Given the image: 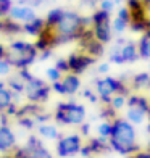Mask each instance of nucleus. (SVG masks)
Returning a JSON list of instances; mask_svg holds the SVG:
<instances>
[{
  "mask_svg": "<svg viewBox=\"0 0 150 158\" xmlns=\"http://www.w3.org/2000/svg\"><path fill=\"white\" fill-rule=\"evenodd\" d=\"M94 84H95V92H97L102 105H110L111 97L116 94L126 95V97H129L132 94V89L127 82L121 81L119 77H113L108 74L97 77Z\"/></svg>",
  "mask_w": 150,
  "mask_h": 158,
  "instance_id": "obj_3",
  "label": "nucleus"
},
{
  "mask_svg": "<svg viewBox=\"0 0 150 158\" xmlns=\"http://www.w3.org/2000/svg\"><path fill=\"white\" fill-rule=\"evenodd\" d=\"M121 52H123V56H124L126 63H135L137 60H140L137 42H134V40H127L126 44L121 47Z\"/></svg>",
  "mask_w": 150,
  "mask_h": 158,
  "instance_id": "obj_18",
  "label": "nucleus"
},
{
  "mask_svg": "<svg viewBox=\"0 0 150 158\" xmlns=\"http://www.w3.org/2000/svg\"><path fill=\"white\" fill-rule=\"evenodd\" d=\"M82 97H84V98H87L90 103H98V102H100V98H98V95H97V92H94L92 89H84V90H82Z\"/></svg>",
  "mask_w": 150,
  "mask_h": 158,
  "instance_id": "obj_30",
  "label": "nucleus"
},
{
  "mask_svg": "<svg viewBox=\"0 0 150 158\" xmlns=\"http://www.w3.org/2000/svg\"><path fill=\"white\" fill-rule=\"evenodd\" d=\"M121 47H123V45L113 44V47L108 50V61L111 64H118V66H119V64H126L123 52H121Z\"/></svg>",
  "mask_w": 150,
  "mask_h": 158,
  "instance_id": "obj_24",
  "label": "nucleus"
},
{
  "mask_svg": "<svg viewBox=\"0 0 150 158\" xmlns=\"http://www.w3.org/2000/svg\"><path fill=\"white\" fill-rule=\"evenodd\" d=\"M110 66H111V63L110 61H102L97 66V73L100 76H106V73H110Z\"/></svg>",
  "mask_w": 150,
  "mask_h": 158,
  "instance_id": "obj_36",
  "label": "nucleus"
},
{
  "mask_svg": "<svg viewBox=\"0 0 150 158\" xmlns=\"http://www.w3.org/2000/svg\"><path fill=\"white\" fill-rule=\"evenodd\" d=\"M98 118L106 119V121H113L115 118H118V111L113 110L110 105H102V108H100V111H98Z\"/></svg>",
  "mask_w": 150,
  "mask_h": 158,
  "instance_id": "obj_28",
  "label": "nucleus"
},
{
  "mask_svg": "<svg viewBox=\"0 0 150 158\" xmlns=\"http://www.w3.org/2000/svg\"><path fill=\"white\" fill-rule=\"evenodd\" d=\"M81 156L82 158H90V156H94V153H92V150H90V147L87 145V143H84L82 145V148H81Z\"/></svg>",
  "mask_w": 150,
  "mask_h": 158,
  "instance_id": "obj_40",
  "label": "nucleus"
},
{
  "mask_svg": "<svg viewBox=\"0 0 150 158\" xmlns=\"http://www.w3.org/2000/svg\"><path fill=\"white\" fill-rule=\"evenodd\" d=\"M147 148H148V150H150V142H148V145H147Z\"/></svg>",
  "mask_w": 150,
  "mask_h": 158,
  "instance_id": "obj_49",
  "label": "nucleus"
},
{
  "mask_svg": "<svg viewBox=\"0 0 150 158\" xmlns=\"http://www.w3.org/2000/svg\"><path fill=\"white\" fill-rule=\"evenodd\" d=\"M37 131H39V135L44 139H48V140H58L61 135H60V131L55 124H48V123H44V124H39L37 126Z\"/></svg>",
  "mask_w": 150,
  "mask_h": 158,
  "instance_id": "obj_20",
  "label": "nucleus"
},
{
  "mask_svg": "<svg viewBox=\"0 0 150 158\" xmlns=\"http://www.w3.org/2000/svg\"><path fill=\"white\" fill-rule=\"evenodd\" d=\"M11 10V0H0V16L10 13Z\"/></svg>",
  "mask_w": 150,
  "mask_h": 158,
  "instance_id": "obj_35",
  "label": "nucleus"
},
{
  "mask_svg": "<svg viewBox=\"0 0 150 158\" xmlns=\"http://www.w3.org/2000/svg\"><path fill=\"white\" fill-rule=\"evenodd\" d=\"M147 116H148V111L144 110L142 106H137V105H127V106H126L124 118L129 121V123H132L134 126L142 124V123L147 119Z\"/></svg>",
  "mask_w": 150,
  "mask_h": 158,
  "instance_id": "obj_14",
  "label": "nucleus"
},
{
  "mask_svg": "<svg viewBox=\"0 0 150 158\" xmlns=\"http://www.w3.org/2000/svg\"><path fill=\"white\" fill-rule=\"evenodd\" d=\"M5 55H6V52H5V47L0 44V60L2 58H5Z\"/></svg>",
  "mask_w": 150,
  "mask_h": 158,
  "instance_id": "obj_45",
  "label": "nucleus"
},
{
  "mask_svg": "<svg viewBox=\"0 0 150 158\" xmlns=\"http://www.w3.org/2000/svg\"><path fill=\"white\" fill-rule=\"evenodd\" d=\"M116 5H121V3H126V0H115Z\"/></svg>",
  "mask_w": 150,
  "mask_h": 158,
  "instance_id": "obj_47",
  "label": "nucleus"
},
{
  "mask_svg": "<svg viewBox=\"0 0 150 158\" xmlns=\"http://www.w3.org/2000/svg\"><path fill=\"white\" fill-rule=\"evenodd\" d=\"M124 158H135L134 155H127V156H124Z\"/></svg>",
  "mask_w": 150,
  "mask_h": 158,
  "instance_id": "obj_48",
  "label": "nucleus"
},
{
  "mask_svg": "<svg viewBox=\"0 0 150 158\" xmlns=\"http://www.w3.org/2000/svg\"><path fill=\"white\" fill-rule=\"evenodd\" d=\"M85 116H87L85 106L82 103L74 102V100L58 103L53 114L55 121L61 126H81L85 121Z\"/></svg>",
  "mask_w": 150,
  "mask_h": 158,
  "instance_id": "obj_5",
  "label": "nucleus"
},
{
  "mask_svg": "<svg viewBox=\"0 0 150 158\" xmlns=\"http://www.w3.org/2000/svg\"><path fill=\"white\" fill-rule=\"evenodd\" d=\"M61 82H63V87H65V94L66 95H74L81 89V77L77 74H74V73L63 74Z\"/></svg>",
  "mask_w": 150,
  "mask_h": 158,
  "instance_id": "obj_15",
  "label": "nucleus"
},
{
  "mask_svg": "<svg viewBox=\"0 0 150 158\" xmlns=\"http://www.w3.org/2000/svg\"><path fill=\"white\" fill-rule=\"evenodd\" d=\"M84 145L82 142V135L81 134H68V135H61L56 140V155L60 158H68V156H74L81 152V148Z\"/></svg>",
  "mask_w": 150,
  "mask_h": 158,
  "instance_id": "obj_9",
  "label": "nucleus"
},
{
  "mask_svg": "<svg viewBox=\"0 0 150 158\" xmlns=\"http://www.w3.org/2000/svg\"><path fill=\"white\" fill-rule=\"evenodd\" d=\"M6 60L11 63V66H15L18 69L27 68L35 61V58L39 56V50L35 47V44L24 40H15L11 42L10 50L6 52Z\"/></svg>",
  "mask_w": 150,
  "mask_h": 158,
  "instance_id": "obj_4",
  "label": "nucleus"
},
{
  "mask_svg": "<svg viewBox=\"0 0 150 158\" xmlns=\"http://www.w3.org/2000/svg\"><path fill=\"white\" fill-rule=\"evenodd\" d=\"M137 47H139L140 60H150V31L140 34V37L137 40Z\"/></svg>",
  "mask_w": 150,
  "mask_h": 158,
  "instance_id": "obj_21",
  "label": "nucleus"
},
{
  "mask_svg": "<svg viewBox=\"0 0 150 158\" xmlns=\"http://www.w3.org/2000/svg\"><path fill=\"white\" fill-rule=\"evenodd\" d=\"M47 2H50V0H47Z\"/></svg>",
  "mask_w": 150,
  "mask_h": 158,
  "instance_id": "obj_51",
  "label": "nucleus"
},
{
  "mask_svg": "<svg viewBox=\"0 0 150 158\" xmlns=\"http://www.w3.org/2000/svg\"><path fill=\"white\" fill-rule=\"evenodd\" d=\"M15 158H53V155L50 153L47 147H44V143L39 137L31 135L26 145L15 152Z\"/></svg>",
  "mask_w": 150,
  "mask_h": 158,
  "instance_id": "obj_8",
  "label": "nucleus"
},
{
  "mask_svg": "<svg viewBox=\"0 0 150 158\" xmlns=\"http://www.w3.org/2000/svg\"><path fill=\"white\" fill-rule=\"evenodd\" d=\"M111 13L105 11V10H95L94 13L90 15L92 19V24H90V29L94 32V37L102 42V44H110L115 37L113 34V27H111Z\"/></svg>",
  "mask_w": 150,
  "mask_h": 158,
  "instance_id": "obj_6",
  "label": "nucleus"
},
{
  "mask_svg": "<svg viewBox=\"0 0 150 158\" xmlns=\"http://www.w3.org/2000/svg\"><path fill=\"white\" fill-rule=\"evenodd\" d=\"M92 19L90 16H81L76 11H65L61 21L55 27L56 32V45L66 44V42H73L81 37V34L90 27Z\"/></svg>",
  "mask_w": 150,
  "mask_h": 158,
  "instance_id": "obj_2",
  "label": "nucleus"
},
{
  "mask_svg": "<svg viewBox=\"0 0 150 158\" xmlns=\"http://www.w3.org/2000/svg\"><path fill=\"white\" fill-rule=\"evenodd\" d=\"M63 15H65V10H63V8H52V10L47 13V16H45V24H47V27H52V29H55L56 24L61 21Z\"/></svg>",
  "mask_w": 150,
  "mask_h": 158,
  "instance_id": "obj_23",
  "label": "nucleus"
},
{
  "mask_svg": "<svg viewBox=\"0 0 150 158\" xmlns=\"http://www.w3.org/2000/svg\"><path fill=\"white\" fill-rule=\"evenodd\" d=\"M110 106L113 110L116 111H121L123 108H126L127 106V97L126 95H121V94H116L111 97V102H110Z\"/></svg>",
  "mask_w": 150,
  "mask_h": 158,
  "instance_id": "obj_27",
  "label": "nucleus"
},
{
  "mask_svg": "<svg viewBox=\"0 0 150 158\" xmlns=\"http://www.w3.org/2000/svg\"><path fill=\"white\" fill-rule=\"evenodd\" d=\"M5 113L8 114V116H10V114H16V113H18V108L15 106V103H11V105L8 106V108L5 110Z\"/></svg>",
  "mask_w": 150,
  "mask_h": 158,
  "instance_id": "obj_43",
  "label": "nucleus"
},
{
  "mask_svg": "<svg viewBox=\"0 0 150 158\" xmlns=\"http://www.w3.org/2000/svg\"><path fill=\"white\" fill-rule=\"evenodd\" d=\"M129 85L134 92L150 90V71H139L131 76Z\"/></svg>",
  "mask_w": 150,
  "mask_h": 158,
  "instance_id": "obj_13",
  "label": "nucleus"
},
{
  "mask_svg": "<svg viewBox=\"0 0 150 158\" xmlns=\"http://www.w3.org/2000/svg\"><path fill=\"white\" fill-rule=\"evenodd\" d=\"M16 143V137L15 132L11 131L8 126H0V152H8L15 147Z\"/></svg>",
  "mask_w": 150,
  "mask_h": 158,
  "instance_id": "obj_16",
  "label": "nucleus"
},
{
  "mask_svg": "<svg viewBox=\"0 0 150 158\" xmlns=\"http://www.w3.org/2000/svg\"><path fill=\"white\" fill-rule=\"evenodd\" d=\"M8 85H10V90L13 92V94H15V95H19V94H23V92H24L26 82H24L19 76H16V77H11V79H10V81H8Z\"/></svg>",
  "mask_w": 150,
  "mask_h": 158,
  "instance_id": "obj_26",
  "label": "nucleus"
},
{
  "mask_svg": "<svg viewBox=\"0 0 150 158\" xmlns=\"http://www.w3.org/2000/svg\"><path fill=\"white\" fill-rule=\"evenodd\" d=\"M85 143L90 147L94 155H102V153H106V152H111L108 139H103V137H100V135H97V137H89Z\"/></svg>",
  "mask_w": 150,
  "mask_h": 158,
  "instance_id": "obj_17",
  "label": "nucleus"
},
{
  "mask_svg": "<svg viewBox=\"0 0 150 158\" xmlns=\"http://www.w3.org/2000/svg\"><path fill=\"white\" fill-rule=\"evenodd\" d=\"M115 6H116L115 0H100V3H98V8L100 10H105V11H108V13H111L113 10H115Z\"/></svg>",
  "mask_w": 150,
  "mask_h": 158,
  "instance_id": "obj_31",
  "label": "nucleus"
},
{
  "mask_svg": "<svg viewBox=\"0 0 150 158\" xmlns=\"http://www.w3.org/2000/svg\"><path fill=\"white\" fill-rule=\"evenodd\" d=\"M13 97H15V94L10 89H6L3 82H0V111L6 110L13 103Z\"/></svg>",
  "mask_w": 150,
  "mask_h": 158,
  "instance_id": "obj_22",
  "label": "nucleus"
},
{
  "mask_svg": "<svg viewBox=\"0 0 150 158\" xmlns=\"http://www.w3.org/2000/svg\"><path fill=\"white\" fill-rule=\"evenodd\" d=\"M144 2V5L147 6V10H148V13H150V0H142Z\"/></svg>",
  "mask_w": 150,
  "mask_h": 158,
  "instance_id": "obj_46",
  "label": "nucleus"
},
{
  "mask_svg": "<svg viewBox=\"0 0 150 158\" xmlns=\"http://www.w3.org/2000/svg\"><path fill=\"white\" fill-rule=\"evenodd\" d=\"M52 92V85H48L45 81L39 77H32L29 82H26L24 94L31 103H44L48 100V95Z\"/></svg>",
  "mask_w": 150,
  "mask_h": 158,
  "instance_id": "obj_7",
  "label": "nucleus"
},
{
  "mask_svg": "<svg viewBox=\"0 0 150 158\" xmlns=\"http://www.w3.org/2000/svg\"><path fill=\"white\" fill-rule=\"evenodd\" d=\"M95 58L94 56L87 55L85 52L79 50V52H74L68 56V64H69V73H74L77 76L84 74L85 71H87L90 66H94L95 64Z\"/></svg>",
  "mask_w": 150,
  "mask_h": 158,
  "instance_id": "obj_10",
  "label": "nucleus"
},
{
  "mask_svg": "<svg viewBox=\"0 0 150 158\" xmlns=\"http://www.w3.org/2000/svg\"><path fill=\"white\" fill-rule=\"evenodd\" d=\"M135 158H150V150L148 148H140L137 153H134Z\"/></svg>",
  "mask_w": 150,
  "mask_h": 158,
  "instance_id": "obj_42",
  "label": "nucleus"
},
{
  "mask_svg": "<svg viewBox=\"0 0 150 158\" xmlns=\"http://www.w3.org/2000/svg\"><path fill=\"white\" fill-rule=\"evenodd\" d=\"M45 76H47V79L50 82H56V81H61V77H63V73L58 69V68H55V66H52V68H47V71H45Z\"/></svg>",
  "mask_w": 150,
  "mask_h": 158,
  "instance_id": "obj_29",
  "label": "nucleus"
},
{
  "mask_svg": "<svg viewBox=\"0 0 150 158\" xmlns=\"http://www.w3.org/2000/svg\"><path fill=\"white\" fill-rule=\"evenodd\" d=\"M45 27H47L45 19L35 18V19L29 21V23H24V24H23V31H24L26 34H29V35H35V37H39L40 32L44 31Z\"/></svg>",
  "mask_w": 150,
  "mask_h": 158,
  "instance_id": "obj_19",
  "label": "nucleus"
},
{
  "mask_svg": "<svg viewBox=\"0 0 150 158\" xmlns=\"http://www.w3.org/2000/svg\"><path fill=\"white\" fill-rule=\"evenodd\" d=\"M35 121L32 116H24V118H19V124L23 126V127H26V129H34V126H35Z\"/></svg>",
  "mask_w": 150,
  "mask_h": 158,
  "instance_id": "obj_34",
  "label": "nucleus"
},
{
  "mask_svg": "<svg viewBox=\"0 0 150 158\" xmlns=\"http://www.w3.org/2000/svg\"><path fill=\"white\" fill-rule=\"evenodd\" d=\"M79 131H81L79 134L82 135V137H89V135H90V124L84 121V123L79 126Z\"/></svg>",
  "mask_w": 150,
  "mask_h": 158,
  "instance_id": "obj_39",
  "label": "nucleus"
},
{
  "mask_svg": "<svg viewBox=\"0 0 150 158\" xmlns=\"http://www.w3.org/2000/svg\"><path fill=\"white\" fill-rule=\"evenodd\" d=\"M44 0H19V3H23V5H27V6H39Z\"/></svg>",
  "mask_w": 150,
  "mask_h": 158,
  "instance_id": "obj_41",
  "label": "nucleus"
},
{
  "mask_svg": "<svg viewBox=\"0 0 150 158\" xmlns=\"http://www.w3.org/2000/svg\"><path fill=\"white\" fill-rule=\"evenodd\" d=\"M52 90L56 92L58 95H66V94H65V87H63V82H61V81L52 82Z\"/></svg>",
  "mask_w": 150,
  "mask_h": 158,
  "instance_id": "obj_38",
  "label": "nucleus"
},
{
  "mask_svg": "<svg viewBox=\"0 0 150 158\" xmlns=\"http://www.w3.org/2000/svg\"><path fill=\"white\" fill-rule=\"evenodd\" d=\"M111 131H113V121L100 119V123L97 124V135H100L103 139H110Z\"/></svg>",
  "mask_w": 150,
  "mask_h": 158,
  "instance_id": "obj_25",
  "label": "nucleus"
},
{
  "mask_svg": "<svg viewBox=\"0 0 150 158\" xmlns=\"http://www.w3.org/2000/svg\"><path fill=\"white\" fill-rule=\"evenodd\" d=\"M129 24H131V11H129V8H127L126 5L119 6L116 16L111 19L113 34H115V35H121L124 31L129 29Z\"/></svg>",
  "mask_w": 150,
  "mask_h": 158,
  "instance_id": "obj_11",
  "label": "nucleus"
},
{
  "mask_svg": "<svg viewBox=\"0 0 150 158\" xmlns=\"http://www.w3.org/2000/svg\"><path fill=\"white\" fill-rule=\"evenodd\" d=\"M111 152L119 153L123 156L134 155L140 150L137 143V131L132 123H129L124 116H118L113 119L111 137L108 139Z\"/></svg>",
  "mask_w": 150,
  "mask_h": 158,
  "instance_id": "obj_1",
  "label": "nucleus"
},
{
  "mask_svg": "<svg viewBox=\"0 0 150 158\" xmlns=\"http://www.w3.org/2000/svg\"><path fill=\"white\" fill-rule=\"evenodd\" d=\"M10 71H11V63L6 58H2V60H0V76L10 74Z\"/></svg>",
  "mask_w": 150,
  "mask_h": 158,
  "instance_id": "obj_33",
  "label": "nucleus"
},
{
  "mask_svg": "<svg viewBox=\"0 0 150 158\" xmlns=\"http://www.w3.org/2000/svg\"><path fill=\"white\" fill-rule=\"evenodd\" d=\"M10 18L15 19V21H23L24 23H29V21L35 19V11L32 6H27V5H16V6H11L10 10Z\"/></svg>",
  "mask_w": 150,
  "mask_h": 158,
  "instance_id": "obj_12",
  "label": "nucleus"
},
{
  "mask_svg": "<svg viewBox=\"0 0 150 158\" xmlns=\"http://www.w3.org/2000/svg\"><path fill=\"white\" fill-rule=\"evenodd\" d=\"M148 71H150V61H148Z\"/></svg>",
  "mask_w": 150,
  "mask_h": 158,
  "instance_id": "obj_50",
  "label": "nucleus"
},
{
  "mask_svg": "<svg viewBox=\"0 0 150 158\" xmlns=\"http://www.w3.org/2000/svg\"><path fill=\"white\" fill-rule=\"evenodd\" d=\"M55 68H58L63 74L69 73V64H68V58H58L55 61Z\"/></svg>",
  "mask_w": 150,
  "mask_h": 158,
  "instance_id": "obj_32",
  "label": "nucleus"
},
{
  "mask_svg": "<svg viewBox=\"0 0 150 158\" xmlns=\"http://www.w3.org/2000/svg\"><path fill=\"white\" fill-rule=\"evenodd\" d=\"M18 76H19L21 79H23L24 82H29L31 79L34 77V76H32V74L29 73V69H27V68H23V69H19V71H18Z\"/></svg>",
  "mask_w": 150,
  "mask_h": 158,
  "instance_id": "obj_37",
  "label": "nucleus"
},
{
  "mask_svg": "<svg viewBox=\"0 0 150 158\" xmlns=\"http://www.w3.org/2000/svg\"><path fill=\"white\" fill-rule=\"evenodd\" d=\"M50 55H52V48H48V50H44V52L40 53V60H45V58H48Z\"/></svg>",
  "mask_w": 150,
  "mask_h": 158,
  "instance_id": "obj_44",
  "label": "nucleus"
}]
</instances>
